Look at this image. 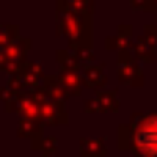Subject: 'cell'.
Wrapping results in <instances>:
<instances>
[{"label": "cell", "instance_id": "6da1fadb", "mask_svg": "<svg viewBox=\"0 0 157 157\" xmlns=\"http://www.w3.org/2000/svg\"><path fill=\"white\" fill-rule=\"evenodd\" d=\"M138 146L149 157H157V119H149L138 130Z\"/></svg>", "mask_w": 157, "mask_h": 157}]
</instances>
